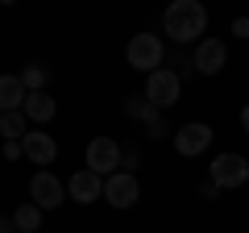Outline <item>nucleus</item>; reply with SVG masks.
Wrapping results in <instances>:
<instances>
[{"label": "nucleus", "mask_w": 249, "mask_h": 233, "mask_svg": "<svg viewBox=\"0 0 249 233\" xmlns=\"http://www.w3.org/2000/svg\"><path fill=\"white\" fill-rule=\"evenodd\" d=\"M162 29H166V38H175L178 46L204 42L208 9L199 4V0H175V4H166V13H162Z\"/></svg>", "instance_id": "nucleus-1"}, {"label": "nucleus", "mask_w": 249, "mask_h": 233, "mask_svg": "<svg viewBox=\"0 0 249 233\" xmlns=\"http://www.w3.org/2000/svg\"><path fill=\"white\" fill-rule=\"evenodd\" d=\"M124 58H129L133 71L154 75V71H162V63H166V46H162L158 34H133L129 46H124Z\"/></svg>", "instance_id": "nucleus-2"}, {"label": "nucleus", "mask_w": 249, "mask_h": 233, "mask_svg": "<svg viewBox=\"0 0 249 233\" xmlns=\"http://www.w3.org/2000/svg\"><path fill=\"white\" fill-rule=\"evenodd\" d=\"M208 179L216 183V192H232V188H245L249 183V158L245 154H216L212 167H208Z\"/></svg>", "instance_id": "nucleus-3"}, {"label": "nucleus", "mask_w": 249, "mask_h": 233, "mask_svg": "<svg viewBox=\"0 0 249 233\" xmlns=\"http://www.w3.org/2000/svg\"><path fill=\"white\" fill-rule=\"evenodd\" d=\"M178 92H183V79H178L170 67H162V71H154V75H145V100H150L154 108H175L178 104Z\"/></svg>", "instance_id": "nucleus-4"}, {"label": "nucleus", "mask_w": 249, "mask_h": 233, "mask_svg": "<svg viewBox=\"0 0 249 233\" xmlns=\"http://www.w3.org/2000/svg\"><path fill=\"white\" fill-rule=\"evenodd\" d=\"M29 200H34L42 213H54V208L67 200V183H62L54 171H34V179H29Z\"/></svg>", "instance_id": "nucleus-5"}, {"label": "nucleus", "mask_w": 249, "mask_h": 233, "mask_svg": "<svg viewBox=\"0 0 249 233\" xmlns=\"http://www.w3.org/2000/svg\"><path fill=\"white\" fill-rule=\"evenodd\" d=\"M224 67H229V46H224V38H204V42H196L191 71H199V75H220Z\"/></svg>", "instance_id": "nucleus-6"}, {"label": "nucleus", "mask_w": 249, "mask_h": 233, "mask_svg": "<svg viewBox=\"0 0 249 233\" xmlns=\"http://www.w3.org/2000/svg\"><path fill=\"white\" fill-rule=\"evenodd\" d=\"M83 162H88V171H96L100 179H108V175H116V167H121V146H116L112 137H91Z\"/></svg>", "instance_id": "nucleus-7"}, {"label": "nucleus", "mask_w": 249, "mask_h": 233, "mask_svg": "<svg viewBox=\"0 0 249 233\" xmlns=\"http://www.w3.org/2000/svg\"><path fill=\"white\" fill-rule=\"evenodd\" d=\"M104 200L112 208H133L137 200H142V183H137L133 171H116V175H108L104 179Z\"/></svg>", "instance_id": "nucleus-8"}, {"label": "nucleus", "mask_w": 249, "mask_h": 233, "mask_svg": "<svg viewBox=\"0 0 249 233\" xmlns=\"http://www.w3.org/2000/svg\"><path fill=\"white\" fill-rule=\"evenodd\" d=\"M212 125L208 121H187V125L175 129V150L183 154V158H196V154H204L208 146H212Z\"/></svg>", "instance_id": "nucleus-9"}, {"label": "nucleus", "mask_w": 249, "mask_h": 233, "mask_svg": "<svg viewBox=\"0 0 249 233\" xmlns=\"http://www.w3.org/2000/svg\"><path fill=\"white\" fill-rule=\"evenodd\" d=\"M21 154H25L34 167H42V171H46L54 158H58V142H54L50 134H42V129H34V134L21 137Z\"/></svg>", "instance_id": "nucleus-10"}, {"label": "nucleus", "mask_w": 249, "mask_h": 233, "mask_svg": "<svg viewBox=\"0 0 249 233\" xmlns=\"http://www.w3.org/2000/svg\"><path fill=\"white\" fill-rule=\"evenodd\" d=\"M67 196L75 200V204H91V200H100L104 196V179H100L96 171H75L71 179H67Z\"/></svg>", "instance_id": "nucleus-11"}, {"label": "nucleus", "mask_w": 249, "mask_h": 233, "mask_svg": "<svg viewBox=\"0 0 249 233\" xmlns=\"http://www.w3.org/2000/svg\"><path fill=\"white\" fill-rule=\"evenodd\" d=\"M25 83H21V75H0V116L4 113H21L25 108Z\"/></svg>", "instance_id": "nucleus-12"}, {"label": "nucleus", "mask_w": 249, "mask_h": 233, "mask_svg": "<svg viewBox=\"0 0 249 233\" xmlns=\"http://www.w3.org/2000/svg\"><path fill=\"white\" fill-rule=\"evenodd\" d=\"M21 113H25L34 125H46V121H54L58 104H54L50 92H29V96H25V108H21Z\"/></svg>", "instance_id": "nucleus-13"}, {"label": "nucleus", "mask_w": 249, "mask_h": 233, "mask_svg": "<svg viewBox=\"0 0 249 233\" xmlns=\"http://www.w3.org/2000/svg\"><path fill=\"white\" fill-rule=\"evenodd\" d=\"M42 208H37L34 204V200H29V204H17V213H13V229H17V233H37V229H42Z\"/></svg>", "instance_id": "nucleus-14"}, {"label": "nucleus", "mask_w": 249, "mask_h": 233, "mask_svg": "<svg viewBox=\"0 0 249 233\" xmlns=\"http://www.w3.org/2000/svg\"><path fill=\"white\" fill-rule=\"evenodd\" d=\"M124 116H133V121H142V125H154L162 113H158L145 96H124Z\"/></svg>", "instance_id": "nucleus-15"}, {"label": "nucleus", "mask_w": 249, "mask_h": 233, "mask_svg": "<svg viewBox=\"0 0 249 233\" xmlns=\"http://www.w3.org/2000/svg\"><path fill=\"white\" fill-rule=\"evenodd\" d=\"M0 134H4V142H21L25 137V113H4L0 116Z\"/></svg>", "instance_id": "nucleus-16"}, {"label": "nucleus", "mask_w": 249, "mask_h": 233, "mask_svg": "<svg viewBox=\"0 0 249 233\" xmlns=\"http://www.w3.org/2000/svg\"><path fill=\"white\" fill-rule=\"evenodd\" d=\"M21 83H25V92H46V83H50V71H46L42 63H29L25 71H21Z\"/></svg>", "instance_id": "nucleus-17"}, {"label": "nucleus", "mask_w": 249, "mask_h": 233, "mask_svg": "<svg viewBox=\"0 0 249 233\" xmlns=\"http://www.w3.org/2000/svg\"><path fill=\"white\" fill-rule=\"evenodd\" d=\"M145 134H150L154 142H158V137H166V134H170V125H166V121H162V116H158L154 125H145Z\"/></svg>", "instance_id": "nucleus-18"}, {"label": "nucleus", "mask_w": 249, "mask_h": 233, "mask_svg": "<svg viewBox=\"0 0 249 233\" xmlns=\"http://www.w3.org/2000/svg\"><path fill=\"white\" fill-rule=\"evenodd\" d=\"M232 34H237V38H249V17H237V21H232Z\"/></svg>", "instance_id": "nucleus-19"}, {"label": "nucleus", "mask_w": 249, "mask_h": 233, "mask_svg": "<svg viewBox=\"0 0 249 233\" xmlns=\"http://www.w3.org/2000/svg\"><path fill=\"white\" fill-rule=\"evenodd\" d=\"M4 158H21V142H4Z\"/></svg>", "instance_id": "nucleus-20"}, {"label": "nucleus", "mask_w": 249, "mask_h": 233, "mask_svg": "<svg viewBox=\"0 0 249 233\" xmlns=\"http://www.w3.org/2000/svg\"><path fill=\"white\" fill-rule=\"evenodd\" d=\"M199 196H204V200H216V183H212V179H208V183H204V188H199Z\"/></svg>", "instance_id": "nucleus-21"}, {"label": "nucleus", "mask_w": 249, "mask_h": 233, "mask_svg": "<svg viewBox=\"0 0 249 233\" xmlns=\"http://www.w3.org/2000/svg\"><path fill=\"white\" fill-rule=\"evenodd\" d=\"M0 233H17L13 229V216H4V213H0Z\"/></svg>", "instance_id": "nucleus-22"}, {"label": "nucleus", "mask_w": 249, "mask_h": 233, "mask_svg": "<svg viewBox=\"0 0 249 233\" xmlns=\"http://www.w3.org/2000/svg\"><path fill=\"white\" fill-rule=\"evenodd\" d=\"M241 129H245V134H249V104L241 108Z\"/></svg>", "instance_id": "nucleus-23"}]
</instances>
